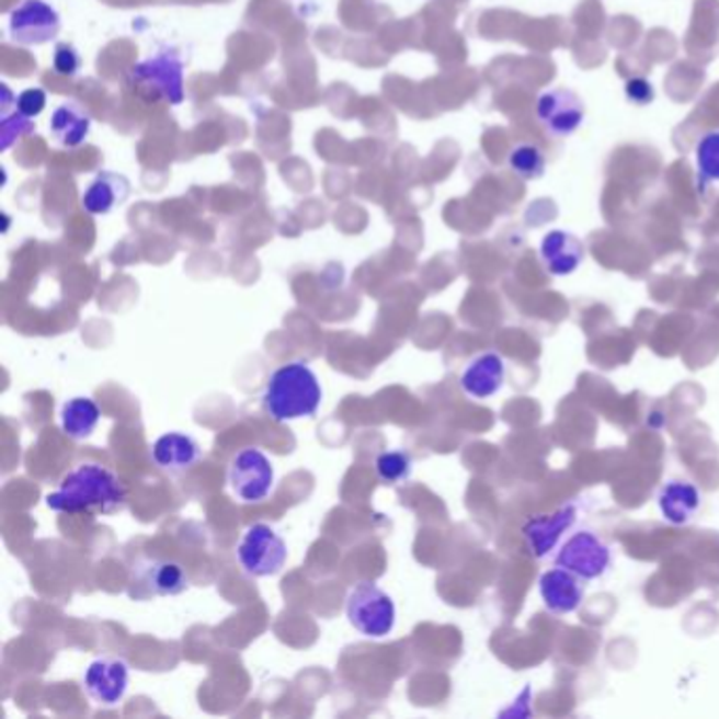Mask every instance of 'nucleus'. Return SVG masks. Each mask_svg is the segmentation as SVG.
<instances>
[{
    "instance_id": "obj_15",
    "label": "nucleus",
    "mask_w": 719,
    "mask_h": 719,
    "mask_svg": "<svg viewBox=\"0 0 719 719\" xmlns=\"http://www.w3.org/2000/svg\"><path fill=\"white\" fill-rule=\"evenodd\" d=\"M659 506L669 524L684 526L700 506V492L691 481H671L659 494Z\"/></svg>"
},
{
    "instance_id": "obj_23",
    "label": "nucleus",
    "mask_w": 719,
    "mask_h": 719,
    "mask_svg": "<svg viewBox=\"0 0 719 719\" xmlns=\"http://www.w3.org/2000/svg\"><path fill=\"white\" fill-rule=\"evenodd\" d=\"M511 167L526 180L538 178L545 169V159L540 155L538 148L534 146H520L513 155H511Z\"/></svg>"
},
{
    "instance_id": "obj_12",
    "label": "nucleus",
    "mask_w": 719,
    "mask_h": 719,
    "mask_svg": "<svg viewBox=\"0 0 719 719\" xmlns=\"http://www.w3.org/2000/svg\"><path fill=\"white\" fill-rule=\"evenodd\" d=\"M504 383V361L497 353L479 355L470 361L460 376V387L472 399H488L497 395Z\"/></svg>"
},
{
    "instance_id": "obj_2",
    "label": "nucleus",
    "mask_w": 719,
    "mask_h": 719,
    "mask_svg": "<svg viewBox=\"0 0 719 719\" xmlns=\"http://www.w3.org/2000/svg\"><path fill=\"white\" fill-rule=\"evenodd\" d=\"M323 388L305 361H292L277 367L262 395L266 414L275 422H292L317 414Z\"/></svg>"
},
{
    "instance_id": "obj_13",
    "label": "nucleus",
    "mask_w": 719,
    "mask_h": 719,
    "mask_svg": "<svg viewBox=\"0 0 719 719\" xmlns=\"http://www.w3.org/2000/svg\"><path fill=\"white\" fill-rule=\"evenodd\" d=\"M152 460L159 469L169 472H184L193 469L201 460V447L191 435L184 433H166L152 445Z\"/></svg>"
},
{
    "instance_id": "obj_27",
    "label": "nucleus",
    "mask_w": 719,
    "mask_h": 719,
    "mask_svg": "<svg viewBox=\"0 0 719 719\" xmlns=\"http://www.w3.org/2000/svg\"><path fill=\"white\" fill-rule=\"evenodd\" d=\"M627 95H629L634 102H637V104H648V102L654 98L652 87L646 83V81H641V79H636V81H629V83H627Z\"/></svg>"
},
{
    "instance_id": "obj_19",
    "label": "nucleus",
    "mask_w": 719,
    "mask_h": 719,
    "mask_svg": "<svg viewBox=\"0 0 719 719\" xmlns=\"http://www.w3.org/2000/svg\"><path fill=\"white\" fill-rule=\"evenodd\" d=\"M91 118L79 104H64L54 112L52 132L59 144L72 148L81 146L89 134Z\"/></svg>"
},
{
    "instance_id": "obj_22",
    "label": "nucleus",
    "mask_w": 719,
    "mask_h": 719,
    "mask_svg": "<svg viewBox=\"0 0 719 719\" xmlns=\"http://www.w3.org/2000/svg\"><path fill=\"white\" fill-rule=\"evenodd\" d=\"M698 171L705 180H719V134H709L698 144Z\"/></svg>"
},
{
    "instance_id": "obj_17",
    "label": "nucleus",
    "mask_w": 719,
    "mask_h": 719,
    "mask_svg": "<svg viewBox=\"0 0 719 719\" xmlns=\"http://www.w3.org/2000/svg\"><path fill=\"white\" fill-rule=\"evenodd\" d=\"M582 246L572 235L557 230L547 235L543 241V260L547 269L559 277L574 273L582 262Z\"/></svg>"
},
{
    "instance_id": "obj_18",
    "label": "nucleus",
    "mask_w": 719,
    "mask_h": 719,
    "mask_svg": "<svg viewBox=\"0 0 719 719\" xmlns=\"http://www.w3.org/2000/svg\"><path fill=\"white\" fill-rule=\"evenodd\" d=\"M129 196V182L116 173H102L83 194V207L93 214H109L118 203Z\"/></svg>"
},
{
    "instance_id": "obj_20",
    "label": "nucleus",
    "mask_w": 719,
    "mask_h": 719,
    "mask_svg": "<svg viewBox=\"0 0 719 719\" xmlns=\"http://www.w3.org/2000/svg\"><path fill=\"white\" fill-rule=\"evenodd\" d=\"M146 584L150 586L152 593L157 595H180L189 589V577L184 568L175 561H155L146 570Z\"/></svg>"
},
{
    "instance_id": "obj_11",
    "label": "nucleus",
    "mask_w": 719,
    "mask_h": 719,
    "mask_svg": "<svg viewBox=\"0 0 719 719\" xmlns=\"http://www.w3.org/2000/svg\"><path fill=\"white\" fill-rule=\"evenodd\" d=\"M582 589L579 577L566 568H553L540 577V597L545 606L555 614H572L582 604Z\"/></svg>"
},
{
    "instance_id": "obj_1",
    "label": "nucleus",
    "mask_w": 719,
    "mask_h": 719,
    "mask_svg": "<svg viewBox=\"0 0 719 719\" xmlns=\"http://www.w3.org/2000/svg\"><path fill=\"white\" fill-rule=\"evenodd\" d=\"M47 506L57 513H116L125 506L127 490L123 481L98 463H83L70 470L56 492L47 497Z\"/></svg>"
},
{
    "instance_id": "obj_8",
    "label": "nucleus",
    "mask_w": 719,
    "mask_h": 719,
    "mask_svg": "<svg viewBox=\"0 0 719 719\" xmlns=\"http://www.w3.org/2000/svg\"><path fill=\"white\" fill-rule=\"evenodd\" d=\"M84 691L104 707H114L129 688V666L123 659H98L84 671Z\"/></svg>"
},
{
    "instance_id": "obj_6",
    "label": "nucleus",
    "mask_w": 719,
    "mask_h": 719,
    "mask_svg": "<svg viewBox=\"0 0 719 719\" xmlns=\"http://www.w3.org/2000/svg\"><path fill=\"white\" fill-rule=\"evenodd\" d=\"M132 81L148 98H163L169 104L184 100V66L173 54L146 59L132 70Z\"/></svg>"
},
{
    "instance_id": "obj_10",
    "label": "nucleus",
    "mask_w": 719,
    "mask_h": 719,
    "mask_svg": "<svg viewBox=\"0 0 719 719\" xmlns=\"http://www.w3.org/2000/svg\"><path fill=\"white\" fill-rule=\"evenodd\" d=\"M59 32V15L43 0H26L11 15V34L18 43L43 45Z\"/></svg>"
},
{
    "instance_id": "obj_16",
    "label": "nucleus",
    "mask_w": 719,
    "mask_h": 719,
    "mask_svg": "<svg viewBox=\"0 0 719 719\" xmlns=\"http://www.w3.org/2000/svg\"><path fill=\"white\" fill-rule=\"evenodd\" d=\"M59 418H61V431L70 440L83 442L87 437H91L93 431L98 429L102 410L89 397H75L61 406Z\"/></svg>"
},
{
    "instance_id": "obj_25",
    "label": "nucleus",
    "mask_w": 719,
    "mask_h": 719,
    "mask_svg": "<svg viewBox=\"0 0 719 719\" xmlns=\"http://www.w3.org/2000/svg\"><path fill=\"white\" fill-rule=\"evenodd\" d=\"M54 66H56L59 75H77V70L81 68V57L77 54L75 47L70 45H59L56 49V57H54Z\"/></svg>"
},
{
    "instance_id": "obj_9",
    "label": "nucleus",
    "mask_w": 719,
    "mask_h": 719,
    "mask_svg": "<svg viewBox=\"0 0 719 719\" xmlns=\"http://www.w3.org/2000/svg\"><path fill=\"white\" fill-rule=\"evenodd\" d=\"M577 522V504H563L549 515L529 517L524 524L527 551L534 557H547L557 547L561 536Z\"/></svg>"
},
{
    "instance_id": "obj_3",
    "label": "nucleus",
    "mask_w": 719,
    "mask_h": 719,
    "mask_svg": "<svg viewBox=\"0 0 719 719\" xmlns=\"http://www.w3.org/2000/svg\"><path fill=\"white\" fill-rule=\"evenodd\" d=\"M346 618L369 639L390 636L397 623V608L392 597L376 582H360L346 597Z\"/></svg>"
},
{
    "instance_id": "obj_5",
    "label": "nucleus",
    "mask_w": 719,
    "mask_h": 719,
    "mask_svg": "<svg viewBox=\"0 0 719 719\" xmlns=\"http://www.w3.org/2000/svg\"><path fill=\"white\" fill-rule=\"evenodd\" d=\"M228 481L237 499L262 502L275 486V469L262 449L246 447L230 460Z\"/></svg>"
},
{
    "instance_id": "obj_26",
    "label": "nucleus",
    "mask_w": 719,
    "mask_h": 719,
    "mask_svg": "<svg viewBox=\"0 0 719 719\" xmlns=\"http://www.w3.org/2000/svg\"><path fill=\"white\" fill-rule=\"evenodd\" d=\"M47 104V98H45V91L41 89H28L24 91L20 98H18V106H20V112L26 114V116H36L41 114L43 109Z\"/></svg>"
},
{
    "instance_id": "obj_14",
    "label": "nucleus",
    "mask_w": 719,
    "mask_h": 719,
    "mask_svg": "<svg viewBox=\"0 0 719 719\" xmlns=\"http://www.w3.org/2000/svg\"><path fill=\"white\" fill-rule=\"evenodd\" d=\"M538 114H540L543 123L555 134H570L581 125V100L574 93L563 91V89L551 91L540 100Z\"/></svg>"
},
{
    "instance_id": "obj_4",
    "label": "nucleus",
    "mask_w": 719,
    "mask_h": 719,
    "mask_svg": "<svg viewBox=\"0 0 719 719\" xmlns=\"http://www.w3.org/2000/svg\"><path fill=\"white\" fill-rule=\"evenodd\" d=\"M237 557L241 568L253 579L275 577L287 561V545L277 532L266 524H253L243 534Z\"/></svg>"
},
{
    "instance_id": "obj_21",
    "label": "nucleus",
    "mask_w": 719,
    "mask_h": 719,
    "mask_svg": "<svg viewBox=\"0 0 719 719\" xmlns=\"http://www.w3.org/2000/svg\"><path fill=\"white\" fill-rule=\"evenodd\" d=\"M376 475L390 486H399L410 479L414 470V460L403 449H388L376 458Z\"/></svg>"
},
{
    "instance_id": "obj_7",
    "label": "nucleus",
    "mask_w": 719,
    "mask_h": 719,
    "mask_svg": "<svg viewBox=\"0 0 719 719\" xmlns=\"http://www.w3.org/2000/svg\"><path fill=\"white\" fill-rule=\"evenodd\" d=\"M555 563L582 581H593L608 572L609 549L595 534L579 532L561 547Z\"/></svg>"
},
{
    "instance_id": "obj_24",
    "label": "nucleus",
    "mask_w": 719,
    "mask_h": 719,
    "mask_svg": "<svg viewBox=\"0 0 719 719\" xmlns=\"http://www.w3.org/2000/svg\"><path fill=\"white\" fill-rule=\"evenodd\" d=\"M28 118L30 116L22 114V112L15 114V116H11V118L9 116H2V144H0L2 150H7L13 139H20L24 134L32 132V123H30Z\"/></svg>"
}]
</instances>
